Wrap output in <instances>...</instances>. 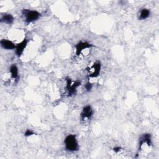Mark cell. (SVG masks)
<instances>
[{
    "instance_id": "obj_1",
    "label": "cell",
    "mask_w": 159,
    "mask_h": 159,
    "mask_svg": "<svg viewBox=\"0 0 159 159\" xmlns=\"http://www.w3.org/2000/svg\"><path fill=\"white\" fill-rule=\"evenodd\" d=\"M64 143L66 150L69 152H75L78 150L79 145L75 135H68L65 139Z\"/></svg>"
},
{
    "instance_id": "obj_2",
    "label": "cell",
    "mask_w": 159,
    "mask_h": 159,
    "mask_svg": "<svg viewBox=\"0 0 159 159\" xmlns=\"http://www.w3.org/2000/svg\"><path fill=\"white\" fill-rule=\"evenodd\" d=\"M22 14L24 17V20L27 24H29L34 21L38 20L41 14L35 10H29V9H23Z\"/></svg>"
},
{
    "instance_id": "obj_3",
    "label": "cell",
    "mask_w": 159,
    "mask_h": 159,
    "mask_svg": "<svg viewBox=\"0 0 159 159\" xmlns=\"http://www.w3.org/2000/svg\"><path fill=\"white\" fill-rule=\"evenodd\" d=\"M81 84V83L78 81H76L74 83H71L70 79L66 80V89L68 93V96H71L75 94L77 88Z\"/></svg>"
},
{
    "instance_id": "obj_4",
    "label": "cell",
    "mask_w": 159,
    "mask_h": 159,
    "mask_svg": "<svg viewBox=\"0 0 159 159\" xmlns=\"http://www.w3.org/2000/svg\"><path fill=\"white\" fill-rule=\"evenodd\" d=\"M28 43V40L27 39H24L22 41H21L20 43L16 45V47L15 48L16 50V54L18 57H20L21 55L23 53Z\"/></svg>"
},
{
    "instance_id": "obj_5",
    "label": "cell",
    "mask_w": 159,
    "mask_h": 159,
    "mask_svg": "<svg viewBox=\"0 0 159 159\" xmlns=\"http://www.w3.org/2000/svg\"><path fill=\"white\" fill-rule=\"evenodd\" d=\"M93 114V111L89 105L84 107L81 112V118L82 119H90Z\"/></svg>"
},
{
    "instance_id": "obj_6",
    "label": "cell",
    "mask_w": 159,
    "mask_h": 159,
    "mask_svg": "<svg viewBox=\"0 0 159 159\" xmlns=\"http://www.w3.org/2000/svg\"><path fill=\"white\" fill-rule=\"evenodd\" d=\"M144 143L147 144V145H148V146L151 145V144H152V139H151V135H150V134H144L140 137L139 150H140L142 146Z\"/></svg>"
},
{
    "instance_id": "obj_7",
    "label": "cell",
    "mask_w": 159,
    "mask_h": 159,
    "mask_svg": "<svg viewBox=\"0 0 159 159\" xmlns=\"http://www.w3.org/2000/svg\"><path fill=\"white\" fill-rule=\"evenodd\" d=\"M91 47V45L86 42H80L76 45V54L79 55L83 50L90 48Z\"/></svg>"
},
{
    "instance_id": "obj_8",
    "label": "cell",
    "mask_w": 159,
    "mask_h": 159,
    "mask_svg": "<svg viewBox=\"0 0 159 159\" xmlns=\"http://www.w3.org/2000/svg\"><path fill=\"white\" fill-rule=\"evenodd\" d=\"M1 46L6 50H12L15 49L16 47V45L10 40L7 39H2L0 41Z\"/></svg>"
},
{
    "instance_id": "obj_9",
    "label": "cell",
    "mask_w": 159,
    "mask_h": 159,
    "mask_svg": "<svg viewBox=\"0 0 159 159\" xmlns=\"http://www.w3.org/2000/svg\"><path fill=\"white\" fill-rule=\"evenodd\" d=\"M14 17L10 14H3L0 19L1 22L5 23L7 24H12L14 22Z\"/></svg>"
},
{
    "instance_id": "obj_10",
    "label": "cell",
    "mask_w": 159,
    "mask_h": 159,
    "mask_svg": "<svg viewBox=\"0 0 159 159\" xmlns=\"http://www.w3.org/2000/svg\"><path fill=\"white\" fill-rule=\"evenodd\" d=\"M9 71L11 73V78L14 80H19V70L17 65L16 64H12L9 69Z\"/></svg>"
},
{
    "instance_id": "obj_11",
    "label": "cell",
    "mask_w": 159,
    "mask_h": 159,
    "mask_svg": "<svg viewBox=\"0 0 159 159\" xmlns=\"http://www.w3.org/2000/svg\"><path fill=\"white\" fill-rule=\"evenodd\" d=\"M93 72L91 74L90 77H96L99 75L101 70V64L99 62H96L93 65Z\"/></svg>"
},
{
    "instance_id": "obj_12",
    "label": "cell",
    "mask_w": 159,
    "mask_h": 159,
    "mask_svg": "<svg viewBox=\"0 0 159 159\" xmlns=\"http://www.w3.org/2000/svg\"><path fill=\"white\" fill-rule=\"evenodd\" d=\"M150 12L148 9L146 8H143L142 9H141L140 14H139V19L140 20H144L146 19L147 18H148L150 16Z\"/></svg>"
},
{
    "instance_id": "obj_13",
    "label": "cell",
    "mask_w": 159,
    "mask_h": 159,
    "mask_svg": "<svg viewBox=\"0 0 159 159\" xmlns=\"http://www.w3.org/2000/svg\"><path fill=\"white\" fill-rule=\"evenodd\" d=\"M84 87H85V89L87 91H90L91 90L92 88H93V84L91 83L88 82V83H86Z\"/></svg>"
},
{
    "instance_id": "obj_14",
    "label": "cell",
    "mask_w": 159,
    "mask_h": 159,
    "mask_svg": "<svg viewBox=\"0 0 159 159\" xmlns=\"http://www.w3.org/2000/svg\"><path fill=\"white\" fill-rule=\"evenodd\" d=\"M34 133L31 130H30V129H27V130L25 132V133H24V135L26 136V137L31 136V135H34Z\"/></svg>"
},
{
    "instance_id": "obj_15",
    "label": "cell",
    "mask_w": 159,
    "mask_h": 159,
    "mask_svg": "<svg viewBox=\"0 0 159 159\" xmlns=\"http://www.w3.org/2000/svg\"><path fill=\"white\" fill-rule=\"evenodd\" d=\"M120 150H121V148L119 147H114V148H113V150H114L115 152H116V153L119 152Z\"/></svg>"
}]
</instances>
